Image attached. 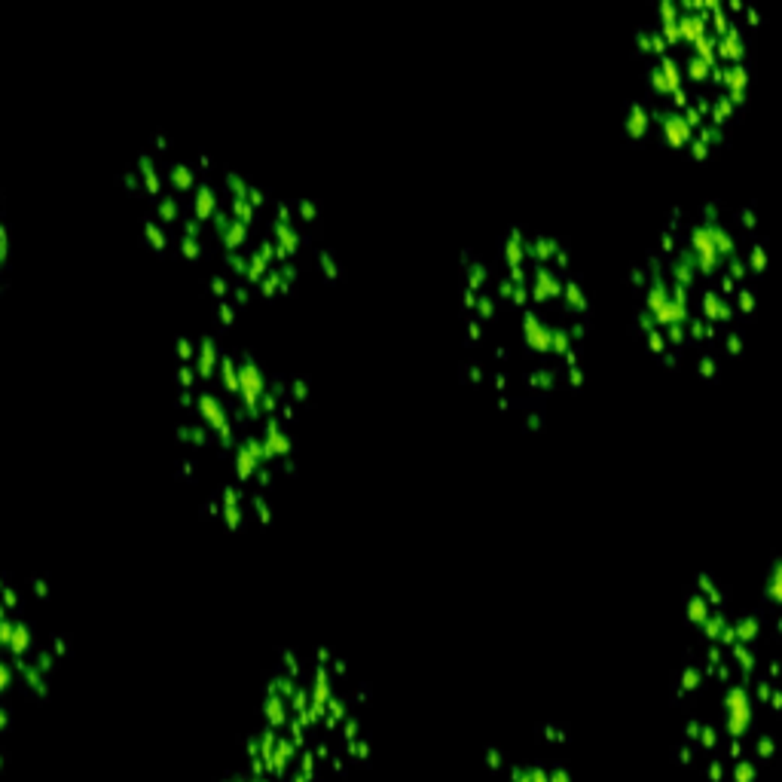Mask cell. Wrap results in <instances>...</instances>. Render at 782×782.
<instances>
[{
    "mask_svg": "<svg viewBox=\"0 0 782 782\" xmlns=\"http://www.w3.org/2000/svg\"><path fill=\"white\" fill-rule=\"evenodd\" d=\"M31 648V624H25V620H16V624H12V639H10V654H12V660H19V657H25V651Z\"/></svg>",
    "mask_w": 782,
    "mask_h": 782,
    "instance_id": "1",
    "label": "cell"
},
{
    "mask_svg": "<svg viewBox=\"0 0 782 782\" xmlns=\"http://www.w3.org/2000/svg\"><path fill=\"white\" fill-rule=\"evenodd\" d=\"M12 663H6V660H0V694H3V690H10L12 688Z\"/></svg>",
    "mask_w": 782,
    "mask_h": 782,
    "instance_id": "2",
    "label": "cell"
},
{
    "mask_svg": "<svg viewBox=\"0 0 782 782\" xmlns=\"http://www.w3.org/2000/svg\"><path fill=\"white\" fill-rule=\"evenodd\" d=\"M171 180H174L178 187H189L193 174H189V169H184V165H174V169H171Z\"/></svg>",
    "mask_w": 782,
    "mask_h": 782,
    "instance_id": "3",
    "label": "cell"
},
{
    "mask_svg": "<svg viewBox=\"0 0 782 782\" xmlns=\"http://www.w3.org/2000/svg\"><path fill=\"white\" fill-rule=\"evenodd\" d=\"M12 624H16V620H10V618L0 620V648H10V639H12Z\"/></svg>",
    "mask_w": 782,
    "mask_h": 782,
    "instance_id": "4",
    "label": "cell"
},
{
    "mask_svg": "<svg viewBox=\"0 0 782 782\" xmlns=\"http://www.w3.org/2000/svg\"><path fill=\"white\" fill-rule=\"evenodd\" d=\"M0 605H3V609H16V605H19L16 590H12V587H3V590H0Z\"/></svg>",
    "mask_w": 782,
    "mask_h": 782,
    "instance_id": "5",
    "label": "cell"
},
{
    "mask_svg": "<svg viewBox=\"0 0 782 782\" xmlns=\"http://www.w3.org/2000/svg\"><path fill=\"white\" fill-rule=\"evenodd\" d=\"M6 257H10V230L0 223V263H6Z\"/></svg>",
    "mask_w": 782,
    "mask_h": 782,
    "instance_id": "6",
    "label": "cell"
},
{
    "mask_svg": "<svg viewBox=\"0 0 782 782\" xmlns=\"http://www.w3.org/2000/svg\"><path fill=\"white\" fill-rule=\"evenodd\" d=\"M34 666H37V670H40L43 675H46V672L52 670V654H49V651H40V654H37V663H34Z\"/></svg>",
    "mask_w": 782,
    "mask_h": 782,
    "instance_id": "7",
    "label": "cell"
},
{
    "mask_svg": "<svg viewBox=\"0 0 782 782\" xmlns=\"http://www.w3.org/2000/svg\"><path fill=\"white\" fill-rule=\"evenodd\" d=\"M144 230H147V239H150V241H153V245H156V248H162V245H165V239H162V232H159V230H156V226H153V223H147V226H144Z\"/></svg>",
    "mask_w": 782,
    "mask_h": 782,
    "instance_id": "8",
    "label": "cell"
},
{
    "mask_svg": "<svg viewBox=\"0 0 782 782\" xmlns=\"http://www.w3.org/2000/svg\"><path fill=\"white\" fill-rule=\"evenodd\" d=\"M31 587H34V593H37V596H49V584L43 581V578H34V581H31Z\"/></svg>",
    "mask_w": 782,
    "mask_h": 782,
    "instance_id": "9",
    "label": "cell"
},
{
    "mask_svg": "<svg viewBox=\"0 0 782 782\" xmlns=\"http://www.w3.org/2000/svg\"><path fill=\"white\" fill-rule=\"evenodd\" d=\"M159 211H162V217H174V202L165 199L162 205H159Z\"/></svg>",
    "mask_w": 782,
    "mask_h": 782,
    "instance_id": "10",
    "label": "cell"
},
{
    "mask_svg": "<svg viewBox=\"0 0 782 782\" xmlns=\"http://www.w3.org/2000/svg\"><path fill=\"white\" fill-rule=\"evenodd\" d=\"M3 727H10V709L0 706V731H3Z\"/></svg>",
    "mask_w": 782,
    "mask_h": 782,
    "instance_id": "11",
    "label": "cell"
},
{
    "mask_svg": "<svg viewBox=\"0 0 782 782\" xmlns=\"http://www.w3.org/2000/svg\"><path fill=\"white\" fill-rule=\"evenodd\" d=\"M736 770H740V773H736V776H740V779H746L749 773H751V764H740V767H736Z\"/></svg>",
    "mask_w": 782,
    "mask_h": 782,
    "instance_id": "12",
    "label": "cell"
},
{
    "mask_svg": "<svg viewBox=\"0 0 782 782\" xmlns=\"http://www.w3.org/2000/svg\"><path fill=\"white\" fill-rule=\"evenodd\" d=\"M52 648H56V654H65V642L58 639V636H56V639H52Z\"/></svg>",
    "mask_w": 782,
    "mask_h": 782,
    "instance_id": "13",
    "label": "cell"
},
{
    "mask_svg": "<svg viewBox=\"0 0 782 782\" xmlns=\"http://www.w3.org/2000/svg\"><path fill=\"white\" fill-rule=\"evenodd\" d=\"M553 782H568V776H566V770H556V773H553Z\"/></svg>",
    "mask_w": 782,
    "mask_h": 782,
    "instance_id": "14",
    "label": "cell"
},
{
    "mask_svg": "<svg viewBox=\"0 0 782 782\" xmlns=\"http://www.w3.org/2000/svg\"><path fill=\"white\" fill-rule=\"evenodd\" d=\"M703 742H709V746H712V742H715V733H712V731H703Z\"/></svg>",
    "mask_w": 782,
    "mask_h": 782,
    "instance_id": "15",
    "label": "cell"
},
{
    "mask_svg": "<svg viewBox=\"0 0 782 782\" xmlns=\"http://www.w3.org/2000/svg\"><path fill=\"white\" fill-rule=\"evenodd\" d=\"M3 618H6V609H3V605H0V620H3Z\"/></svg>",
    "mask_w": 782,
    "mask_h": 782,
    "instance_id": "16",
    "label": "cell"
},
{
    "mask_svg": "<svg viewBox=\"0 0 782 782\" xmlns=\"http://www.w3.org/2000/svg\"><path fill=\"white\" fill-rule=\"evenodd\" d=\"M3 587H6V584H3V578H0V590H3Z\"/></svg>",
    "mask_w": 782,
    "mask_h": 782,
    "instance_id": "17",
    "label": "cell"
},
{
    "mask_svg": "<svg viewBox=\"0 0 782 782\" xmlns=\"http://www.w3.org/2000/svg\"><path fill=\"white\" fill-rule=\"evenodd\" d=\"M0 764H3V761H0Z\"/></svg>",
    "mask_w": 782,
    "mask_h": 782,
    "instance_id": "18",
    "label": "cell"
}]
</instances>
